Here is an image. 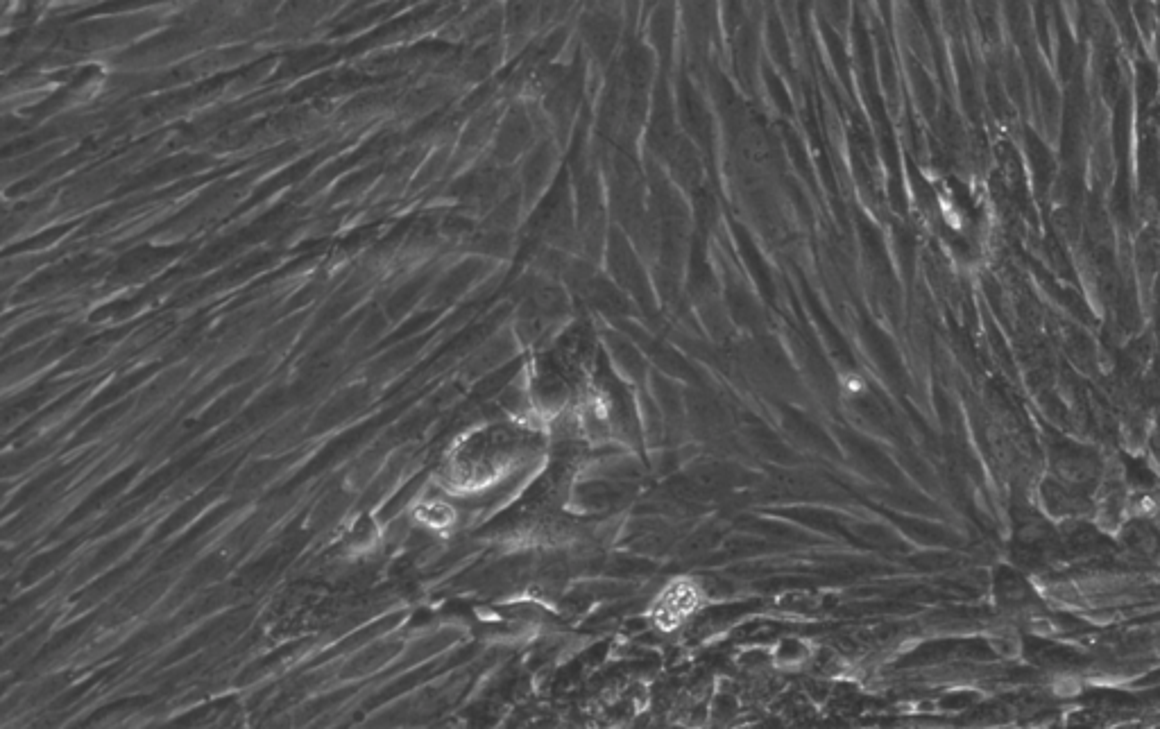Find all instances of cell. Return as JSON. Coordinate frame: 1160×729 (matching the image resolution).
Wrapping results in <instances>:
<instances>
[{
	"instance_id": "obj_2",
	"label": "cell",
	"mask_w": 1160,
	"mask_h": 729,
	"mask_svg": "<svg viewBox=\"0 0 1160 729\" xmlns=\"http://www.w3.org/2000/svg\"><path fill=\"white\" fill-rule=\"evenodd\" d=\"M1054 478L1070 490L1086 494L1093 490L1102 476V460L1088 447L1074 442H1059L1049 451Z\"/></svg>"
},
{
	"instance_id": "obj_5",
	"label": "cell",
	"mask_w": 1160,
	"mask_h": 729,
	"mask_svg": "<svg viewBox=\"0 0 1160 729\" xmlns=\"http://www.w3.org/2000/svg\"><path fill=\"white\" fill-rule=\"evenodd\" d=\"M997 594H1000L1006 603H1011V605H1022L1025 600L1034 598V591H1031L1025 578L1011 569H1002L1000 582H997Z\"/></svg>"
},
{
	"instance_id": "obj_7",
	"label": "cell",
	"mask_w": 1160,
	"mask_h": 729,
	"mask_svg": "<svg viewBox=\"0 0 1160 729\" xmlns=\"http://www.w3.org/2000/svg\"><path fill=\"white\" fill-rule=\"evenodd\" d=\"M1158 50H1160V12H1158Z\"/></svg>"
},
{
	"instance_id": "obj_6",
	"label": "cell",
	"mask_w": 1160,
	"mask_h": 729,
	"mask_svg": "<svg viewBox=\"0 0 1160 729\" xmlns=\"http://www.w3.org/2000/svg\"><path fill=\"white\" fill-rule=\"evenodd\" d=\"M1149 447H1151V453H1154V458L1158 460V465H1160V415H1158V419H1156L1154 433H1151Z\"/></svg>"
},
{
	"instance_id": "obj_4",
	"label": "cell",
	"mask_w": 1160,
	"mask_h": 729,
	"mask_svg": "<svg viewBox=\"0 0 1160 729\" xmlns=\"http://www.w3.org/2000/svg\"><path fill=\"white\" fill-rule=\"evenodd\" d=\"M1122 537L1127 546L1140 555H1154L1160 546L1156 528L1147 521H1131L1129 526L1122 530Z\"/></svg>"
},
{
	"instance_id": "obj_1",
	"label": "cell",
	"mask_w": 1160,
	"mask_h": 729,
	"mask_svg": "<svg viewBox=\"0 0 1160 729\" xmlns=\"http://www.w3.org/2000/svg\"><path fill=\"white\" fill-rule=\"evenodd\" d=\"M526 451L528 437L522 431L506 426L488 428V431L469 437V442L458 449L454 462H451V467H454L451 478L463 487L488 485L494 478L517 467L524 460Z\"/></svg>"
},
{
	"instance_id": "obj_3",
	"label": "cell",
	"mask_w": 1160,
	"mask_h": 729,
	"mask_svg": "<svg viewBox=\"0 0 1160 729\" xmlns=\"http://www.w3.org/2000/svg\"><path fill=\"white\" fill-rule=\"evenodd\" d=\"M1040 496H1043L1047 510L1052 512V514H1056V517L1074 519V517H1079V514L1088 508L1086 494H1079V492L1070 490V487H1065L1056 478L1045 480L1043 487H1040Z\"/></svg>"
}]
</instances>
